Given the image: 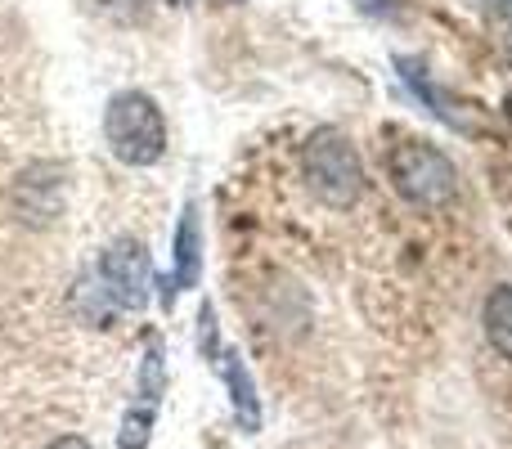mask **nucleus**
Listing matches in <instances>:
<instances>
[{"label": "nucleus", "mask_w": 512, "mask_h": 449, "mask_svg": "<svg viewBox=\"0 0 512 449\" xmlns=\"http://www.w3.org/2000/svg\"><path fill=\"white\" fill-rule=\"evenodd\" d=\"M301 176L306 189L333 212L360 203L364 194V162L355 153V144L346 140L337 126H319L306 144H301Z\"/></svg>", "instance_id": "obj_1"}, {"label": "nucleus", "mask_w": 512, "mask_h": 449, "mask_svg": "<svg viewBox=\"0 0 512 449\" xmlns=\"http://www.w3.org/2000/svg\"><path fill=\"white\" fill-rule=\"evenodd\" d=\"M104 9H113V14H122V9H131V5H144V0H99Z\"/></svg>", "instance_id": "obj_14"}, {"label": "nucleus", "mask_w": 512, "mask_h": 449, "mask_svg": "<svg viewBox=\"0 0 512 449\" xmlns=\"http://www.w3.org/2000/svg\"><path fill=\"white\" fill-rule=\"evenodd\" d=\"M203 279V221H198V203H185L176 225V288H198Z\"/></svg>", "instance_id": "obj_5"}, {"label": "nucleus", "mask_w": 512, "mask_h": 449, "mask_svg": "<svg viewBox=\"0 0 512 449\" xmlns=\"http://www.w3.org/2000/svg\"><path fill=\"white\" fill-rule=\"evenodd\" d=\"M230 5H243V0H230Z\"/></svg>", "instance_id": "obj_15"}, {"label": "nucleus", "mask_w": 512, "mask_h": 449, "mask_svg": "<svg viewBox=\"0 0 512 449\" xmlns=\"http://www.w3.org/2000/svg\"><path fill=\"white\" fill-rule=\"evenodd\" d=\"M153 418H158V405H144V400H140V405L122 418V436H117V445H122V449H149Z\"/></svg>", "instance_id": "obj_9"}, {"label": "nucleus", "mask_w": 512, "mask_h": 449, "mask_svg": "<svg viewBox=\"0 0 512 449\" xmlns=\"http://www.w3.org/2000/svg\"><path fill=\"white\" fill-rule=\"evenodd\" d=\"M99 283H104L108 301L122 310H140L149 301V283H153V265L144 252L140 238H117L108 243L104 261H99Z\"/></svg>", "instance_id": "obj_4"}, {"label": "nucleus", "mask_w": 512, "mask_h": 449, "mask_svg": "<svg viewBox=\"0 0 512 449\" xmlns=\"http://www.w3.org/2000/svg\"><path fill=\"white\" fill-rule=\"evenodd\" d=\"M481 328H486V342L512 364V283H495V288L486 292Z\"/></svg>", "instance_id": "obj_8"}, {"label": "nucleus", "mask_w": 512, "mask_h": 449, "mask_svg": "<svg viewBox=\"0 0 512 449\" xmlns=\"http://www.w3.org/2000/svg\"><path fill=\"white\" fill-rule=\"evenodd\" d=\"M396 68H400V77H405V86L414 90V95L423 99V104L432 108V113L441 117L445 126H454V131H472V126H468V113H463V108H454V99L445 95L441 86H432V77H427L423 63H418V59H400Z\"/></svg>", "instance_id": "obj_7"}, {"label": "nucleus", "mask_w": 512, "mask_h": 449, "mask_svg": "<svg viewBox=\"0 0 512 449\" xmlns=\"http://www.w3.org/2000/svg\"><path fill=\"white\" fill-rule=\"evenodd\" d=\"M140 400H144V405H158V400H162V342H149V351H144Z\"/></svg>", "instance_id": "obj_10"}, {"label": "nucleus", "mask_w": 512, "mask_h": 449, "mask_svg": "<svg viewBox=\"0 0 512 449\" xmlns=\"http://www.w3.org/2000/svg\"><path fill=\"white\" fill-rule=\"evenodd\" d=\"M50 449H90V441H86V436H59Z\"/></svg>", "instance_id": "obj_13"}, {"label": "nucleus", "mask_w": 512, "mask_h": 449, "mask_svg": "<svg viewBox=\"0 0 512 449\" xmlns=\"http://www.w3.org/2000/svg\"><path fill=\"white\" fill-rule=\"evenodd\" d=\"M490 23H495L499 45H504V54L512 59V0H499V5H495V14H490Z\"/></svg>", "instance_id": "obj_11"}, {"label": "nucleus", "mask_w": 512, "mask_h": 449, "mask_svg": "<svg viewBox=\"0 0 512 449\" xmlns=\"http://www.w3.org/2000/svg\"><path fill=\"white\" fill-rule=\"evenodd\" d=\"M387 180L409 207L436 212L459 194V167L432 140H400L387 149Z\"/></svg>", "instance_id": "obj_2"}, {"label": "nucleus", "mask_w": 512, "mask_h": 449, "mask_svg": "<svg viewBox=\"0 0 512 449\" xmlns=\"http://www.w3.org/2000/svg\"><path fill=\"white\" fill-rule=\"evenodd\" d=\"M216 364H221V378H225V387H230V405H234V414H239L243 432H256V427H261V400H256V382H252L248 364H243V355L221 351Z\"/></svg>", "instance_id": "obj_6"}, {"label": "nucleus", "mask_w": 512, "mask_h": 449, "mask_svg": "<svg viewBox=\"0 0 512 449\" xmlns=\"http://www.w3.org/2000/svg\"><path fill=\"white\" fill-rule=\"evenodd\" d=\"M104 135H108L113 158L126 162V167H153V162H162V153H167L162 108L153 104L144 90H122V95L108 99Z\"/></svg>", "instance_id": "obj_3"}, {"label": "nucleus", "mask_w": 512, "mask_h": 449, "mask_svg": "<svg viewBox=\"0 0 512 449\" xmlns=\"http://www.w3.org/2000/svg\"><path fill=\"white\" fill-rule=\"evenodd\" d=\"M355 9L369 18H387V14H396V0H355Z\"/></svg>", "instance_id": "obj_12"}]
</instances>
